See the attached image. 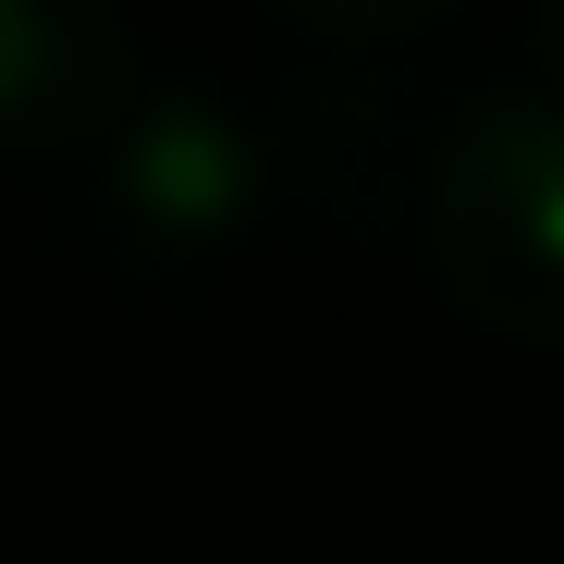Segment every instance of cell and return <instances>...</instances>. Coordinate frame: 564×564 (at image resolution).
Listing matches in <instances>:
<instances>
[{
	"mask_svg": "<svg viewBox=\"0 0 564 564\" xmlns=\"http://www.w3.org/2000/svg\"><path fill=\"white\" fill-rule=\"evenodd\" d=\"M295 25H319V37H405V25H430V13H454V0H282Z\"/></svg>",
	"mask_w": 564,
	"mask_h": 564,
	"instance_id": "3",
	"label": "cell"
},
{
	"mask_svg": "<svg viewBox=\"0 0 564 564\" xmlns=\"http://www.w3.org/2000/svg\"><path fill=\"white\" fill-rule=\"evenodd\" d=\"M540 50H552V74H564V0H540Z\"/></svg>",
	"mask_w": 564,
	"mask_h": 564,
	"instance_id": "4",
	"label": "cell"
},
{
	"mask_svg": "<svg viewBox=\"0 0 564 564\" xmlns=\"http://www.w3.org/2000/svg\"><path fill=\"white\" fill-rule=\"evenodd\" d=\"M417 246L454 319L564 344V99H479L430 148Z\"/></svg>",
	"mask_w": 564,
	"mask_h": 564,
	"instance_id": "1",
	"label": "cell"
},
{
	"mask_svg": "<svg viewBox=\"0 0 564 564\" xmlns=\"http://www.w3.org/2000/svg\"><path fill=\"white\" fill-rule=\"evenodd\" d=\"M123 99V13L111 0H0V148H62Z\"/></svg>",
	"mask_w": 564,
	"mask_h": 564,
	"instance_id": "2",
	"label": "cell"
}]
</instances>
